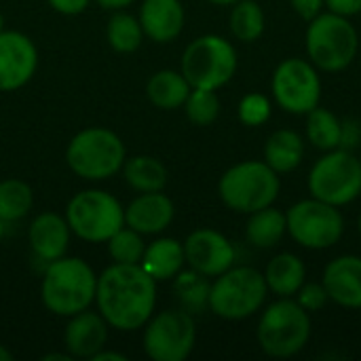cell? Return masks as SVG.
Returning <instances> with one entry per match:
<instances>
[{"mask_svg":"<svg viewBox=\"0 0 361 361\" xmlns=\"http://www.w3.org/2000/svg\"><path fill=\"white\" fill-rule=\"evenodd\" d=\"M2 25H4V21H2V15H0V32H2Z\"/></svg>","mask_w":361,"mask_h":361,"instance_id":"bcb514c9","label":"cell"},{"mask_svg":"<svg viewBox=\"0 0 361 361\" xmlns=\"http://www.w3.org/2000/svg\"><path fill=\"white\" fill-rule=\"evenodd\" d=\"M302 157H305V142L292 129L275 131L264 144V163L277 173L294 171L302 163Z\"/></svg>","mask_w":361,"mask_h":361,"instance_id":"603a6c76","label":"cell"},{"mask_svg":"<svg viewBox=\"0 0 361 361\" xmlns=\"http://www.w3.org/2000/svg\"><path fill=\"white\" fill-rule=\"evenodd\" d=\"M108 42L118 53H133L142 44L144 30L140 25V19H135L129 13H116L108 21Z\"/></svg>","mask_w":361,"mask_h":361,"instance_id":"4dcf8cb0","label":"cell"},{"mask_svg":"<svg viewBox=\"0 0 361 361\" xmlns=\"http://www.w3.org/2000/svg\"><path fill=\"white\" fill-rule=\"evenodd\" d=\"M34 203L32 188L21 180L0 182V220L15 222L30 214Z\"/></svg>","mask_w":361,"mask_h":361,"instance_id":"f546056e","label":"cell"},{"mask_svg":"<svg viewBox=\"0 0 361 361\" xmlns=\"http://www.w3.org/2000/svg\"><path fill=\"white\" fill-rule=\"evenodd\" d=\"M309 190L330 205H347L361 195V161L345 148L328 150L309 173Z\"/></svg>","mask_w":361,"mask_h":361,"instance_id":"30bf717a","label":"cell"},{"mask_svg":"<svg viewBox=\"0 0 361 361\" xmlns=\"http://www.w3.org/2000/svg\"><path fill=\"white\" fill-rule=\"evenodd\" d=\"M195 319L184 309L161 311L146 322L144 351L154 361H184L195 349Z\"/></svg>","mask_w":361,"mask_h":361,"instance_id":"7c38bea8","label":"cell"},{"mask_svg":"<svg viewBox=\"0 0 361 361\" xmlns=\"http://www.w3.org/2000/svg\"><path fill=\"white\" fill-rule=\"evenodd\" d=\"M307 53L315 68L324 72L345 70L357 55L360 38L349 17L326 13L311 19L307 27Z\"/></svg>","mask_w":361,"mask_h":361,"instance_id":"277c9868","label":"cell"},{"mask_svg":"<svg viewBox=\"0 0 361 361\" xmlns=\"http://www.w3.org/2000/svg\"><path fill=\"white\" fill-rule=\"evenodd\" d=\"M360 161H361V159H360Z\"/></svg>","mask_w":361,"mask_h":361,"instance_id":"c3c4849f","label":"cell"},{"mask_svg":"<svg viewBox=\"0 0 361 361\" xmlns=\"http://www.w3.org/2000/svg\"><path fill=\"white\" fill-rule=\"evenodd\" d=\"M70 226L68 220H63L57 214H40L34 218V222L30 224V247L34 252V256L42 262H53L61 256H66L68 252V243H70Z\"/></svg>","mask_w":361,"mask_h":361,"instance_id":"d6986e66","label":"cell"},{"mask_svg":"<svg viewBox=\"0 0 361 361\" xmlns=\"http://www.w3.org/2000/svg\"><path fill=\"white\" fill-rule=\"evenodd\" d=\"M108 338V324L99 313L93 311H80L70 317L66 332H63V345L72 357L78 360H91L97 355Z\"/></svg>","mask_w":361,"mask_h":361,"instance_id":"2e32d148","label":"cell"},{"mask_svg":"<svg viewBox=\"0 0 361 361\" xmlns=\"http://www.w3.org/2000/svg\"><path fill=\"white\" fill-rule=\"evenodd\" d=\"M212 4H220V6H228V4H235L239 0H209Z\"/></svg>","mask_w":361,"mask_h":361,"instance_id":"ee69618b","label":"cell"},{"mask_svg":"<svg viewBox=\"0 0 361 361\" xmlns=\"http://www.w3.org/2000/svg\"><path fill=\"white\" fill-rule=\"evenodd\" d=\"M237 70L235 47L216 34L195 38L182 55V74L192 89H220Z\"/></svg>","mask_w":361,"mask_h":361,"instance_id":"ba28073f","label":"cell"},{"mask_svg":"<svg viewBox=\"0 0 361 361\" xmlns=\"http://www.w3.org/2000/svg\"><path fill=\"white\" fill-rule=\"evenodd\" d=\"M186 262L184 256V243L176 239H157L150 245H146L140 267L154 279V281H167L173 279Z\"/></svg>","mask_w":361,"mask_h":361,"instance_id":"44dd1931","label":"cell"},{"mask_svg":"<svg viewBox=\"0 0 361 361\" xmlns=\"http://www.w3.org/2000/svg\"><path fill=\"white\" fill-rule=\"evenodd\" d=\"M66 220L76 237L89 243H104L125 226V209L116 197L93 188L70 199Z\"/></svg>","mask_w":361,"mask_h":361,"instance_id":"9c48e42d","label":"cell"},{"mask_svg":"<svg viewBox=\"0 0 361 361\" xmlns=\"http://www.w3.org/2000/svg\"><path fill=\"white\" fill-rule=\"evenodd\" d=\"M2 233H4V222L0 220V239H2Z\"/></svg>","mask_w":361,"mask_h":361,"instance_id":"f6af8a7d","label":"cell"},{"mask_svg":"<svg viewBox=\"0 0 361 361\" xmlns=\"http://www.w3.org/2000/svg\"><path fill=\"white\" fill-rule=\"evenodd\" d=\"M279 190V173L262 161H245L231 167L218 184L222 203L239 214H254L273 205Z\"/></svg>","mask_w":361,"mask_h":361,"instance_id":"3957f363","label":"cell"},{"mask_svg":"<svg viewBox=\"0 0 361 361\" xmlns=\"http://www.w3.org/2000/svg\"><path fill=\"white\" fill-rule=\"evenodd\" d=\"M271 116V102L262 93H250L239 102V121L247 127H260Z\"/></svg>","mask_w":361,"mask_h":361,"instance_id":"836d02e7","label":"cell"},{"mask_svg":"<svg viewBox=\"0 0 361 361\" xmlns=\"http://www.w3.org/2000/svg\"><path fill=\"white\" fill-rule=\"evenodd\" d=\"M38 53L21 32H0V91L23 87L36 72Z\"/></svg>","mask_w":361,"mask_h":361,"instance_id":"9a60e30c","label":"cell"},{"mask_svg":"<svg viewBox=\"0 0 361 361\" xmlns=\"http://www.w3.org/2000/svg\"><path fill=\"white\" fill-rule=\"evenodd\" d=\"M360 233H361V216H360Z\"/></svg>","mask_w":361,"mask_h":361,"instance_id":"7dc6e473","label":"cell"},{"mask_svg":"<svg viewBox=\"0 0 361 361\" xmlns=\"http://www.w3.org/2000/svg\"><path fill=\"white\" fill-rule=\"evenodd\" d=\"M95 300L110 328H144L157 305V281L140 264H112L97 277Z\"/></svg>","mask_w":361,"mask_h":361,"instance_id":"6da1fadb","label":"cell"},{"mask_svg":"<svg viewBox=\"0 0 361 361\" xmlns=\"http://www.w3.org/2000/svg\"><path fill=\"white\" fill-rule=\"evenodd\" d=\"M184 256L192 271L205 277H218L235 262L233 243L218 231L199 228L184 241Z\"/></svg>","mask_w":361,"mask_h":361,"instance_id":"5bb4252c","label":"cell"},{"mask_svg":"<svg viewBox=\"0 0 361 361\" xmlns=\"http://www.w3.org/2000/svg\"><path fill=\"white\" fill-rule=\"evenodd\" d=\"M144 241L142 235L133 228H121L108 239V252L116 264H140L144 256Z\"/></svg>","mask_w":361,"mask_h":361,"instance_id":"d6a6232c","label":"cell"},{"mask_svg":"<svg viewBox=\"0 0 361 361\" xmlns=\"http://www.w3.org/2000/svg\"><path fill=\"white\" fill-rule=\"evenodd\" d=\"M231 32L243 42H254L264 32V13L256 0H239L231 11Z\"/></svg>","mask_w":361,"mask_h":361,"instance_id":"83f0119b","label":"cell"},{"mask_svg":"<svg viewBox=\"0 0 361 361\" xmlns=\"http://www.w3.org/2000/svg\"><path fill=\"white\" fill-rule=\"evenodd\" d=\"M360 142V125L355 121H345L343 123V137H341V146L345 150H351L353 146H357Z\"/></svg>","mask_w":361,"mask_h":361,"instance_id":"f35d334b","label":"cell"},{"mask_svg":"<svg viewBox=\"0 0 361 361\" xmlns=\"http://www.w3.org/2000/svg\"><path fill=\"white\" fill-rule=\"evenodd\" d=\"M286 222L292 239L309 250H328L336 245L345 233L341 209L315 197L292 205L286 214Z\"/></svg>","mask_w":361,"mask_h":361,"instance_id":"8fae6325","label":"cell"},{"mask_svg":"<svg viewBox=\"0 0 361 361\" xmlns=\"http://www.w3.org/2000/svg\"><path fill=\"white\" fill-rule=\"evenodd\" d=\"M250 216L252 218L247 220L245 237L256 247H262V250L275 247L283 239V235L288 233L286 214H281L273 205L262 207V209H258V212H254Z\"/></svg>","mask_w":361,"mask_h":361,"instance_id":"d4e9b609","label":"cell"},{"mask_svg":"<svg viewBox=\"0 0 361 361\" xmlns=\"http://www.w3.org/2000/svg\"><path fill=\"white\" fill-rule=\"evenodd\" d=\"M290 2H292V8L307 21L315 19L326 4V0H290Z\"/></svg>","mask_w":361,"mask_h":361,"instance_id":"d590c367","label":"cell"},{"mask_svg":"<svg viewBox=\"0 0 361 361\" xmlns=\"http://www.w3.org/2000/svg\"><path fill=\"white\" fill-rule=\"evenodd\" d=\"M275 102L290 114H307L319 106L322 80L315 66L300 57L281 61L271 80Z\"/></svg>","mask_w":361,"mask_h":361,"instance_id":"4fadbf2b","label":"cell"},{"mask_svg":"<svg viewBox=\"0 0 361 361\" xmlns=\"http://www.w3.org/2000/svg\"><path fill=\"white\" fill-rule=\"evenodd\" d=\"M311 338V315L298 300L281 298L271 305L258 324V345L271 357H292Z\"/></svg>","mask_w":361,"mask_h":361,"instance_id":"5b68a950","label":"cell"},{"mask_svg":"<svg viewBox=\"0 0 361 361\" xmlns=\"http://www.w3.org/2000/svg\"><path fill=\"white\" fill-rule=\"evenodd\" d=\"M104 8H110V11H118L123 6H129L133 0H97Z\"/></svg>","mask_w":361,"mask_h":361,"instance_id":"60d3db41","label":"cell"},{"mask_svg":"<svg viewBox=\"0 0 361 361\" xmlns=\"http://www.w3.org/2000/svg\"><path fill=\"white\" fill-rule=\"evenodd\" d=\"M269 294L264 275L252 267L228 269L209 288V309L214 315L231 322L252 317L264 305Z\"/></svg>","mask_w":361,"mask_h":361,"instance_id":"8992f818","label":"cell"},{"mask_svg":"<svg viewBox=\"0 0 361 361\" xmlns=\"http://www.w3.org/2000/svg\"><path fill=\"white\" fill-rule=\"evenodd\" d=\"M72 360V355L70 353H49V355H44L42 361H70Z\"/></svg>","mask_w":361,"mask_h":361,"instance_id":"b9f144b4","label":"cell"},{"mask_svg":"<svg viewBox=\"0 0 361 361\" xmlns=\"http://www.w3.org/2000/svg\"><path fill=\"white\" fill-rule=\"evenodd\" d=\"M190 89L192 87L188 85L184 74L173 72V70H161V72L152 74V78L146 85L148 99L161 110H176V108L184 106Z\"/></svg>","mask_w":361,"mask_h":361,"instance_id":"cb8c5ba5","label":"cell"},{"mask_svg":"<svg viewBox=\"0 0 361 361\" xmlns=\"http://www.w3.org/2000/svg\"><path fill=\"white\" fill-rule=\"evenodd\" d=\"M123 173L127 184L137 192H159L167 184V169L154 157H133L123 163Z\"/></svg>","mask_w":361,"mask_h":361,"instance_id":"484cf974","label":"cell"},{"mask_svg":"<svg viewBox=\"0 0 361 361\" xmlns=\"http://www.w3.org/2000/svg\"><path fill=\"white\" fill-rule=\"evenodd\" d=\"M11 360H13V353H11V351L0 343V361H11Z\"/></svg>","mask_w":361,"mask_h":361,"instance_id":"7bdbcfd3","label":"cell"},{"mask_svg":"<svg viewBox=\"0 0 361 361\" xmlns=\"http://www.w3.org/2000/svg\"><path fill=\"white\" fill-rule=\"evenodd\" d=\"M328 300H330V296H328L324 283H309L298 290V305L302 309H307L309 313L322 311Z\"/></svg>","mask_w":361,"mask_h":361,"instance_id":"e575fe53","label":"cell"},{"mask_svg":"<svg viewBox=\"0 0 361 361\" xmlns=\"http://www.w3.org/2000/svg\"><path fill=\"white\" fill-rule=\"evenodd\" d=\"M176 296L182 305L184 311L192 313H201L205 307H209V283L205 279V275L197 273V271H188V273H178L176 275Z\"/></svg>","mask_w":361,"mask_h":361,"instance_id":"f1b7e54d","label":"cell"},{"mask_svg":"<svg viewBox=\"0 0 361 361\" xmlns=\"http://www.w3.org/2000/svg\"><path fill=\"white\" fill-rule=\"evenodd\" d=\"M97 290V275L93 269L80 260V258H57L47 264L40 296L42 305L59 315V317H72L95 300Z\"/></svg>","mask_w":361,"mask_h":361,"instance_id":"7a4b0ae2","label":"cell"},{"mask_svg":"<svg viewBox=\"0 0 361 361\" xmlns=\"http://www.w3.org/2000/svg\"><path fill=\"white\" fill-rule=\"evenodd\" d=\"M173 203L167 195L159 192H142L135 197L125 209V224L140 235H157L163 233L173 220Z\"/></svg>","mask_w":361,"mask_h":361,"instance_id":"ac0fdd59","label":"cell"},{"mask_svg":"<svg viewBox=\"0 0 361 361\" xmlns=\"http://www.w3.org/2000/svg\"><path fill=\"white\" fill-rule=\"evenodd\" d=\"M326 6L330 8V13H336L343 17L361 13V0H326Z\"/></svg>","mask_w":361,"mask_h":361,"instance_id":"8d00e7d4","label":"cell"},{"mask_svg":"<svg viewBox=\"0 0 361 361\" xmlns=\"http://www.w3.org/2000/svg\"><path fill=\"white\" fill-rule=\"evenodd\" d=\"M330 300L347 309H361V258L341 256L334 258L322 279Z\"/></svg>","mask_w":361,"mask_h":361,"instance_id":"e0dca14e","label":"cell"},{"mask_svg":"<svg viewBox=\"0 0 361 361\" xmlns=\"http://www.w3.org/2000/svg\"><path fill=\"white\" fill-rule=\"evenodd\" d=\"M91 361H127V355L123 353H116V351H99L97 355H93Z\"/></svg>","mask_w":361,"mask_h":361,"instance_id":"ab89813d","label":"cell"},{"mask_svg":"<svg viewBox=\"0 0 361 361\" xmlns=\"http://www.w3.org/2000/svg\"><path fill=\"white\" fill-rule=\"evenodd\" d=\"M305 277H307L305 262L296 254H290V252L275 256L264 271L267 288L279 298L296 296L298 290L305 286Z\"/></svg>","mask_w":361,"mask_h":361,"instance_id":"7402d4cb","label":"cell"},{"mask_svg":"<svg viewBox=\"0 0 361 361\" xmlns=\"http://www.w3.org/2000/svg\"><path fill=\"white\" fill-rule=\"evenodd\" d=\"M307 137L309 142L319 148V150H334L341 146V137H343V121L336 118V114H332L326 108H313L311 112H307Z\"/></svg>","mask_w":361,"mask_h":361,"instance_id":"4316f807","label":"cell"},{"mask_svg":"<svg viewBox=\"0 0 361 361\" xmlns=\"http://www.w3.org/2000/svg\"><path fill=\"white\" fill-rule=\"evenodd\" d=\"M184 6L180 0H144L140 8V25L154 42H171L184 27Z\"/></svg>","mask_w":361,"mask_h":361,"instance_id":"ffe728a7","label":"cell"},{"mask_svg":"<svg viewBox=\"0 0 361 361\" xmlns=\"http://www.w3.org/2000/svg\"><path fill=\"white\" fill-rule=\"evenodd\" d=\"M68 167L85 180H108L125 163L123 140L104 127L78 131L66 150Z\"/></svg>","mask_w":361,"mask_h":361,"instance_id":"52a82bcc","label":"cell"},{"mask_svg":"<svg viewBox=\"0 0 361 361\" xmlns=\"http://www.w3.org/2000/svg\"><path fill=\"white\" fill-rule=\"evenodd\" d=\"M49 4L61 15H78L89 6V0H49Z\"/></svg>","mask_w":361,"mask_h":361,"instance_id":"74e56055","label":"cell"},{"mask_svg":"<svg viewBox=\"0 0 361 361\" xmlns=\"http://www.w3.org/2000/svg\"><path fill=\"white\" fill-rule=\"evenodd\" d=\"M186 116L197 127L212 125L220 114V99L216 91L212 89H190L186 102H184Z\"/></svg>","mask_w":361,"mask_h":361,"instance_id":"1f68e13d","label":"cell"}]
</instances>
